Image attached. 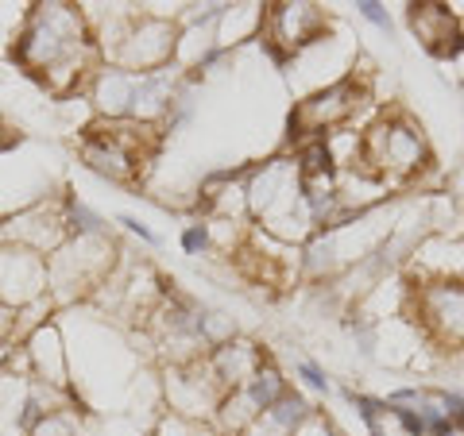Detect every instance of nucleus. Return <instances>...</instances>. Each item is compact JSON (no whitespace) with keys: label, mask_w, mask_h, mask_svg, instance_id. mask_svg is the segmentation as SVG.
I'll use <instances>...</instances> for the list:
<instances>
[{"label":"nucleus","mask_w":464,"mask_h":436,"mask_svg":"<svg viewBox=\"0 0 464 436\" xmlns=\"http://www.w3.org/2000/svg\"><path fill=\"white\" fill-rule=\"evenodd\" d=\"M174 47H179V24L159 16V12H136L105 62L124 66L132 74H151V70L174 62Z\"/></svg>","instance_id":"0eeeda50"},{"label":"nucleus","mask_w":464,"mask_h":436,"mask_svg":"<svg viewBox=\"0 0 464 436\" xmlns=\"http://www.w3.org/2000/svg\"><path fill=\"white\" fill-rule=\"evenodd\" d=\"M406 24L418 35L426 51L441 54V58H457L464 51V35H460V16L449 5H411L406 8Z\"/></svg>","instance_id":"4468645a"},{"label":"nucleus","mask_w":464,"mask_h":436,"mask_svg":"<svg viewBox=\"0 0 464 436\" xmlns=\"http://www.w3.org/2000/svg\"><path fill=\"white\" fill-rule=\"evenodd\" d=\"M411 282V321L433 347H464V282L457 279H406Z\"/></svg>","instance_id":"39448f33"},{"label":"nucleus","mask_w":464,"mask_h":436,"mask_svg":"<svg viewBox=\"0 0 464 436\" xmlns=\"http://www.w3.org/2000/svg\"><path fill=\"white\" fill-rule=\"evenodd\" d=\"M356 16H364L368 24H375L380 32H391V12L383 5H375V0H360L356 5Z\"/></svg>","instance_id":"5701e85b"},{"label":"nucleus","mask_w":464,"mask_h":436,"mask_svg":"<svg viewBox=\"0 0 464 436\" xmlns=\"http://www.w3.org/2000/svg\"><path fill=\"white\" fill-rule=\"evenodd\" d=\"M163 394L174 417L182 421H213L217 405H221L225 390L213 379L209 363L194 359V363H167V379H163Z\"/></svg>","instance_id":"9d476101"},{"label":"nucleus","mask_w":464,"mask_h":436,"mask_svg":"<svg viewBox=\"0 0 464 436\" xmlns=\"http://www.w3.org/2000/svg\"><path fill=\"white\" fill-rule=\"evenodd\" d=\"M264 359H267L264 347L252 344V340H244V336H232L228 344L213 347V352L206 355L209 371H213V379L221 383L225 394H228V390H237V386L248 383L252 374H256L259 367H264Z\"/></svg>","instance_id":"2eb2a0df"},{"label":"nucleus","mask_w":464,"mask_h":436,"mask_svg":"<svg viewBox=\"0 0 464 436\" xmlns=\"http://www.w3.org/2000/svg\"><path fill=\"white\" fill-rule=\"evenodd\" d=\"M248 216H256L271 240L290 247L310 243L317 236L306 194H302V170L295 158L279 155L248 170Z\"/></svg>","instance_id":"f03ea898"},{"label":"nucleus","mask_w":464,"mask_h":436,"mask_svg":"<svg viewBox=\"0 0 464 436\" xmlns=\"http://www.w3.org/2000/svg\"><path fill=\"white\" fill-rule=\"evenodd\" d=\"M182 251L186 255H206L209 251V228L206 221H194L182 228Z\"/></svg>","instance_id":"412c9836"},{"label":"nucleus","mask_w":464,"mask_h":436,"mask_svg":"<svg viewBox=\"0 0 464 436\" xmlns=\"http://www.w3.org/2000/svg\"><path fill=\"white\" fill-rule=\"evenodd\" d=\"M27 386L32 379L16 371H0V425L24 432V417H27Z\"/></svg>","instance_id":"f3484780"},{"label":"nucleus","mask_w":464,"mask_h":436,"mask_svg":"<svg viewBox=\"0 0 464 436\" xmlns=\"http://www.w3.org/2000/svg\"><path fill=\"white\" fill-rule=\"evenodd\" d=\"M136 81H140V74H132V70L112 66V62H101L97 74L90 78V85H85L97 120H132Z\"/></svg>","instance_id":"ddd939ff"},{"label":"nucleus","mask_w":464,"mask_h":436,"mask_svg":"<svg viewBox=\"0 0 464 436\" xmlns=\"http://www.w3.org/2000/svg\"><path fill=\"white\" fill-rule=\"evenodd\" d=\"M368 85L356 81L353 74L325 85V90H314L310 97H302L295 112H290V136L298 139H322L337 128H348L356 120V112L368 105Z\"/></svg>","instance_id":"423d86ee"},{"label":"nucleus","mask_w":464,"mask_h":436,"mask_svg":"<svg viewBox=\"0 0 464 436\" xmlns=\"http://www.w3.org/2000/svg\"><path fill=\"white\" fill-rule=\"evenodd\" d=\"M24 352H27V363H32V379L70 390V352H66L63 325L43 321L39 328H32L24 340Z\"/></svg>","instance_id":"f8f14e48"},{"label":"nucleus","mask_w":464,"mask_h":436,"mask_svg":"<svg viewBox=\"0 0 464 436\" xmlns=\"http://www.w3.org/2000/svg\"><path fill=\"white\" fill-rule=\"evenodd\" d=\"M116 224H124V232H132V236H140L143 243H159L155 232H151L148 224H143L140 216H132V213H121V216H116Z\"/></svg>","instance_id":"b1692460"},{"label":"nucleus","mask_w":464,"mask_h":436,"mask_svg":"<svg viewBox=\"0 0 464 436\" xmlns=\"http://www.w3.org/2000/svg\"><path fill=\"white\" fill-rule=\"evenodd\" d=\"M12 58L54 97L85 90L101 66V51L85 24V12L78 5H63V0L32 5L24 12L16 39H12Z\"/></svg>","instance_id":"f257e3e1"},{"label":"nucleus","mask_w":464,"mask_h":436,"mask_svg":"<svg viewBox=\"0 0 464 436\" xmlns=\"http://www.w3.org/2000/svg\"><path fill=\"white\" fill-rule=\"evenodd\" d=\"M329 16L322 5H295V0H283V5H267L264 8V24H259V39L271 51L275 62H295V58L314 47L317 39L325 35Z\"/></svg>","instance_id":"6e6552de"},{"label":"nucleus","mask_w":464,"mask_h":436,"mask_svg":"<svg viewBox=\"0 0 464 436\" xmlns=\"http://www.w3.org/2000/svg\"><path fill=\"white\" fill-rule=\"evenodd\" d=\"M310 417H314V405L302 398L298 390H286V394L275 402L271 410H264L252 421L244 436H295Z\"/></svg>","instance_id":"dca6fc26"},{"label":"nucleus","mask_w":464,"mask_h":436,"mask_svg":"<svg viewBox=\"0 0 464 436\" xmlns=\"http://www.w3.org/2000/svg\"><path fill=\"white\" fill-rule=\"evenodd\" d=\"M66 232L70 236H109L105 221H101L90 205H82L78 197H70V194H66Z\"/></svg>","instance_id":"6ab92c4d"},{"label":"nucleus","mask_w":464,"mask_h":436,"mask_svg":"<svg viewBox=\"0 0 464 436\" xmlns=\"http://www.w3.org/2000/svg\"><path fill=\"white\" fill-rule=\"evenodd\" d=\"M295 374H298V379L306 383L310 390H317V394H329V390H333L329 379H325V371L317 367V363H310V359H298V363H295Z\"/></svg>","instance_id":"4be33fe9"},{"label":"nucleus","mask_w":464,"mask_h":436,"mask_svg":"<svg viewBox=\"0 0 464 436\" xmlns=\"http://www.w3.org/2000/svg\"><path fill=\"white\" fill-rule=\"evenodd\" d=\"M244 390H248V398L256 402V410L264 413V410H271V405L286 394L290 386H286V379H283V371L275 367V359L267 355V359H264V367H259V371L252 374V379L244 383Z\"/></svg>","instance_id":"a211bd4d"},{"label":"nucleus","mask_w":464,"mask_h":436,"mask_svg":"<svg viewBox=\"0 0 464 436\" xmlns=\"http://www.w3.org/2000/svg\"><path fill=\"white\" fill-rule=\"evenodd\" d=\"M47 294V259L24 247L0 243V305L8 309H27Z\"/></svg>","instance_id":"9b49d317"},{"label":"nucleus","mask_w":464,"mask_h":436,"mask_svg":"<svg viewBox=\"0 0 464 436\" xmlns=\"http://www.w3.org/2000/svg\"><path fill=\"white\" fill-rule=\"evenodd\" d=\"M66 240V197H43L35 205L0 216V243L24 247V251H35L43 259L54 255Z\"/></svg>","instance_id":"1a4fd4ad"},{"label":"nucleus","mask_w":464,"mask_h":436,"mask_svg":"<svg viewBox=\"0 0 464 436\" xmlns=\"http://www.w3.org/2000/svg\"><path fill=\"white\" fill-rule=\"evenodd\" d=\"M82 413H85V410L51 413V417L35 421V425L27 429V436H85V432H82Z\"/></svg>","instance_id":"aec40b11"},{"label":"nucleus","mask_w":464,"mask_h":436,"mask_svg":"<svg viewBox=\"0 0 464 436\" xmlns=\"http://www.w3.org/2000/svg\"><path fill=\"white\" fill-rule=\"evenodd\" d=\"M430 166V143L406 112H383L364 128V170H372L387 190L406 185Z\"/></svg>","instance_id":"7ed1b4c3"},{"label":"nucleus","mask_w":464,"mask_h":436,"mask_svg":"<svg viewBox=\"0 0 464 436\" xmlns=\"http://www.w3.org/2000/svg\"><path fill=\"white\" fill-rule=\"evenodd\" d=\"M124 255L109 236H70L54 255H47V294L54 305H70L85 294H97Z\"/></svg>","instance_id":"20e7f679"}]
</instances>
